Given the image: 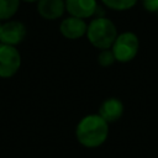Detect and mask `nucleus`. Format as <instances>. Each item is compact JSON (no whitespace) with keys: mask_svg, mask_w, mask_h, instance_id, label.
<instances>
[{"mask_svg":"<svg viewBox=\"0 0 158 158\" xmlns=\"http://www.w3.org/2000/svg\"><path fill=\"white\" fill-rule=\"evenodd\" d=\"M109 136V123L99 115L90 114L84 116L77 125L75 137L86 148L100 147Z\"/></svg>","mask_w":158,"mask_h":158,"instance_id":"1","label":"nucleus"},{"mask_svg":"<svg viewBox=\"0 0 158 158\" xmlns=\"http://www.w3.org/2000/svg\"><path fill=\"white\" fill-rule=\"evenodd\" d=\"M21 56L14 46L0 44V77L10 78L19 70Z\"/></svg>","mask_w":158,"mask_h":158,"instance_id":"4","label":"nucleus"},{"mask_svg":"<svg viewBox=\"0 0 158 158\" xmlns=\"http://www.w3.org/2000/svg\"><path fill=\"white\" fill-rule=\"evenodd\" d=\"M139 48V41L138 37L133 32H122L117 35L111 51L120 63H127L132 60Z\"/></svg>","mask_w":158,"mask_h":158,"instance_id":"3","label":"nucleus"},{"mask_svg":"<svg viewBox=\"0 0 158 158\" xmlns=\"http://www.w3.org/2000/svg\"><path fill=\"white\" fill-rule=\"evenodd\" d=\"M86 30H88V25L85 23V21L83 19L74 16L64 19L59 26L60 33L69 40H78L83 37L84 35H86Z\"/></svg>","mask_w":158,"mask_h":158,"instance_id":"6","label":"nucleus"},{"mask_svg":"<svg viewBox=\"0 0 158 158\" xmlns=\"http://www.w3.org/2000/svg\"><path fill=\"white\" fill-rule=\"evenodd\" d=\"M143 6L151 12L158 11V0H143Z\"/></svg>","mask_w":158,"mask_h":158,"instance_id":"13","label":"nucleus"},{"mask_svg":"<svg viewBox=\"0 0 158 158\" xmlns=\"http://www.w3.org/2000/svg\"><path fill=\"white\" fill-rule=\"evenodd\" d=\"M101 1L107 7L112 10H118V11L128 10L137 2V0H101Z\"/></svg>","mask_w":158,"mask_h":158,"instance_id":"11","label":"nucleus"},{"mask_svg":"<svg viewBox=\"0 0 158 158\" xmlns=\"http://www.w3.org/2000/svg\"><path fill=\"white\" fill-rule=\"evenodd\" d=\"M98 62L101 67H110L116 62V58L111 51V48L109 49H101V52L98 56Z\"/></svg>","mask_w":158,"mask_h":158,"instance_id":"12","label":"nucleus"},{"mask_svg":"<svg viewBox=\"0 0 158 158\" xmlns=\"http://www.w3.org/2000/svg\"><path fill=\"white\" fill-rule=\"evenodd\" d=\"M37 10L43 19L56 20L63 15L65 10V2L64 0H38Z\"/></svg>","mask_w":158,"mask_h":158,"instance_id":"9","label":"nucleus"},{"mask_svg":"<svg viewBox=\"0 0 158 158\" xmlns=\"http://www.w3.org/2000/svg\"><path fill=\"white\" fill-rule=\"evenodd\" d=\"M23 1H27V2H35V1H38V0H23Z\"/></svg>","mask_w":158,"mask_h":158,"instance_id":"14","label":"nucleus"},{"mask_svg":"<svg viewBox=\"0 0 158 158\" xmlns=\"http://www.w3.org/2000/svg\"><path fill=\"white\" fill-rule=\"evenodd\" d=\"M65 10L74 17L86 19L93 16L98 10L96 0H64Z\"/></svg>","mask_w":158,"mask_h":158,"instance_id":"7","label":"nucleus"},{"mask_svg":"<svg viewBox=\"0 0 158 158\" xmlns=\"http://www.w3.org/2000/svg\"><path fill=\"white\" fill-rule=\"evenodd\" d=\"M20 0H0V20H7L15 15Z\"/></svg>","mask_w":158,"mask_h":158,"instance_id":"10","label":"nucleus"},{"mask_svg":"<svg viewBox=\"0 0 158 158\" xmlns=\"http://www.w3.org/2000/svg\"><path fill=\"white\" fill-rule=\"evenodd\" d=\"M26 36L23 23L19 21H9L0 26V41L2 44L15 46L20 43Z\"/></svg>","mask_w":158,"mask_h":158,"instance_id":"5","label":"nucleus"},{"mask_svg":"<svg viewBox=\"0 0 158 158\" xmlns=\"http://www.w3.org/2000/svg\"><path fill=\"white\" fill-rule=\"evenodd\" d=\"M107 123L118 121L123 115V104L117 98H109L102 101L98 112Z\"/></svg>","mask_w":158,"mask_h":158,"instance_id":"8","label":"nucleus"},{"mask_svg":"<svg viewBox=\"0 0 158 158\" xmlns=\"http://www.w3.org/2000/svg\"><path fill=\"white\" fill-rule=\"evenodd\" d=\"M86 37L94 47L99 49H109L117 37V30L111 20L98 17L88 25Z\"/></svg>","mask_w":158,"mask_h":158,"instance_id":"2","label":"nucleus"}]
</instances>
